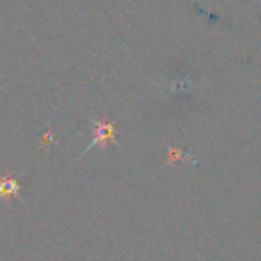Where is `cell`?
<instances>
[{
  "label": "cell",
  "mask_w": 261,
  "mask_h": 261,
  "mask_svg": "<svg viewBox=\"0 0 261 261\" xmlns=\"http://www.w3.org/2000/svg\"><path fill=\"white\" fill-rule=\"evenodd\" d=\"M107 142H114L116 144V128L112 123H94V139L86 151L94 148L96 144H107ZM84 151V153H86Z\"/></svg>",
  "instance_id": "cell-1"
},
{
  "label": "cell",
  "mask_w": 261,
  "mask_h": 261,
  "mask_svg": "<svg viewBox=\"0 0 261 261\" xmlns=\"http://www.w3.org/2000/svg\"><path fill=\"white\" fill-rule=\"evenodd\" d=\"M20 183L14 178L7 176V178H0V199L6 196H18L20 194Z\"/></svg>",
  "instance_id": "cell-2"
}]
</instances>
